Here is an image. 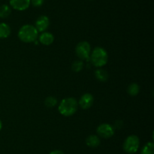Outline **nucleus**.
<instances>
[{
	"instance_id": "15",
	"label": "nucleus",
	"mask_w": 154,
	"mask_h": 154,
	"mask_svg": "<svg viewBox=\"0 0 154 154\" xmlns=\"http://www.w3.org/2000/svg\"><path fill=\"white\" fill-rule=\"evenodd\" d=\"M11 13V8L8 5H2L0 6V18H7Z\"/></svg>"
},
{
	"instance_id": "3",
	"label": "nucleus",
	"mask_w": 154,
	"mask_h": 154,
	"mask_svg": "<svg viewBox=\"0 0 154 154\" xmlns=\"http://www.w3.org/2000/svg\"><path fill=\"white\" fill-rule=\"evenodd\" d=\"M78 104L76 99L74 98H64L60 103L58 107V110L60 113L63 116H71L76 113L78 110Z\"/></svg>"
},
{
	"instance_id": "14",
	"label": "nucleus",
	"mask_w": 154,
	"mask_h": 154,
	"mask_svg": "<svg viewBox=\"0 0 154 154\" xmlns=\"http://www.w3.org/2000/svg\"><path fill=\"white\" fill-rule=\"evenodd\" d=\"M140 91V86L137 83L133 82L129 85L127 88V92L130 96L135 97L138 95Z\"/></svg>"
},
{
	"instance_id": "12",
	"label": "nucleus",
	"mask_w": 154,
	"mask_h": 154,
	"mask_svg": "<svg viewBox=\"0 0 154 154\" xmlns=\"http://www.w3.org/2000/svg\"><path fill=\"white\" fill-rule=\"evenodd\" d=\"M11 34V27L5 23H0V39L8 38Z\"/></svg>"
},
{
	"instance_id": "2",
	"label": "nucleus",
	"mask_w": 154,
	"mask_h": 154,
	"mask_svg": "<svg viewBox=\"0 0 154 154\" xmlns=\"http://www.w3.org/2000/svg\"><path fill=\"white\" fill-rule=\"evenodd\" d=\"M92 64L96 67H102L108 63V52L105 48L102 47H96L91 51L89 58Z\"/></svg>"
},
{
	"instance_id": "11",
	"label": "nucleus",
	"mask_w": 154,
	"mask_h": 154,
	"mask_svg": "<svg viewBox=\"0 0 154 154\" xmlns=\"http://www.w3.org/2000/svg\"><path fill=\"white\" fill-rule=\"evenodd\" d=\"M101 143L100 138L99 136L95 135V134H91L88 136L86 139V144L91 148H96L99 146Z\"/></svg>"
},
{
	"instance_id": "5",
	"label": "nucleus",
	"mask_w": 154,
	"mask_h": 154,
	"mask_svg": "<svg viewBox=\"0 0 154 154\" xmlns=\"http://www.w3.org/2000/svg\"><path fill=\"white\" fill-rule=\"evenodd\" d=\"M75 53L78 58L81 59V60L89 59L90 53H91V47H90V43L86 41L80 42L75 48Z\"/></svg>"
},
{
	"instance_id": "20",
	"label": "nucleus",
	"mask_w": 154,
	"mask_h": 154,
	"mask_svg": "<svg viewBox=\"0 0 154 154\" xmlns=\"http://www.w3.org/2000/svg\"><path fill=\"white\" fill-rule=\"evenodd\" d=\"M49 154H65L63 151L60 150V149H55V150H53L50 152Z\"/></svg>"
},
{
	"instance_id": "19",
	"label": "nucleus",
	"mask_w": 154,
	"mask_h": 154,
	"mask_svg": "<svg viewBox=\"0 0 154 154\" xmlns=\"http://www.w3.org/2000/svg\"><path fill=\"white\" fill-rule=\"evenodd\" d=\"M45 0H30V5L34 7H40L43 5Z\"/></svg>"
},
{
	"instance_id": "16",
	"label": "nucleus",
	"mask_w": 154,
	"mask_h": 154,
	"mask_svg": "<svg viewBox=\"0 0 154 154\" xmlns=\"http://www.w3.org/2000/svg\"><path fill=\"white\" fill-rule=\"evenodd\" d=\"M141 154H154V144L153 142H148L143 146Z\"/></svg>"
},
{
	"instance_id": "6",
	"label": "nucleus",
	"mask_w": 154,
	"mask_h": 154,
	"mask_svg": "<svg viewBox=\"0 0 154 154\" xmlns=\"http://www.w3.org/2000/svg\"><path fill=\"white\" fill-rule=\"evenodd\" d=\"M96 132L99 137L108 139L114 134V128L108 123H102L97 127Z\"/></svg>"
},
{
	"instance_id": "7",
	"label": "nucleus",
	"mask_w": 154,
	"mask_h": 154,
	"mask_svg": "<svg viewBox=\"0 0 154 154\" xmlns=\"http://www.w3.org/2000/svg\"><path fill=\"white\" fill-rule=\"evenodd\" d=\"M50 26V19L46 15H42L38 17L35 21V27L38 33H43L48 29Z\"/></svg>"
},
{
	"instance_id": "4",
	"label": "nucleus",
	"mask_w": 154,
	"mask_h": 154,
	"mask_svg": "<svg viewBox=\"0 0 154 154\" xmlns=\"http://www.w3.org/2000/svg\"><path fill=\"white\" fill-rule=\"evenodd\" d=\"M140 146V140L135 134L128 136L123 143V149L129 154H133L138 151Z\"/></svg>"
},
{
	"instance_id": "1",
	"label": "nucleus",
	"mask_w": 154,
	"mask_h": 154,
	"mask_svg": "<svg viewBox=\"0 0 154 154\" xmlns=\"http://www.w3.org/2000/svg\"><path fill=\"white\" fill-rule=\"evenodd\" d=\"M38 37V32L35 26L31 24H26L18 31V38L20 40L25 43H32L37 40Z\"/></svg>"
},
{
	"instance_id": "21",
	"label": "nucleus",
	"mask_w": 154,
	"mask_h": 154,
	"mask_svg": "<svg viewBox=\"0 0 154 154\" xmlns=\"http://www.w3.org/2000/svg\"><path fill=\"white\" fill-rule=\"evenodd\" d=\"M2 121L0 120V131L2 130Z\"/></svg>"
},
{
	"instance_id": "13",
	"label": "nucleus",
	"mask_w": 154,
	"mask_h": 154,
	"mask_svg": "<svg viewBox=\"0 0 154 154\" xmlns=\"http://www.w3.org/2000/svg\"><path fill=\"white\" fill-rule=\"evenodd\" d=\"M95 76L99 81L106 82L108 79V73L106 70L103 69H98L95 72Z\"/></svg>"
},
{
	"instance_id": "17",
	"label": "nucleus",
	"mask_w": 154,
	"mask_h": 154,
	"mask_svg": "<svg viewBox=\"0 0 154 154\" xmlns=\"http://www.w3.org/2000/svg\"><path fill=\"white\" fill-rule=\"evenodd\" d=\"M45 104L48 108H54V107L57 105V98L53 96H49L45 99Z\"/></svg>"
},
{
	"instance_id": "10",
	"label": "nucleus",
	"mask_w": 154,
	"mask_h": 154,
	"mask_svg": "<svg viewBox=\"0 0 154 154\" xmlns=\"http://www.w3.org/2000/svg\"><path fill=\"white\" fill-rule=\"evenodd\" d=\"M38 42L44 45H50L54 42V36L49 32H43L38 36Z\"/></svg>"
},
{
	"instance_id": "9",
	"label": "nucleus",
	"mask_w": 154,
	"mask_h": 154,
	"mask_svg": "<svg viewBox=\"0 0 154 154\" xmlns=\"http://www.w3.org/2000/svg\"><path fill=\"white\" fill-rule=\"evenodd\" d=\"M10 6L17 11H25L29 7L30 0H9Z\"/></svg>"
},
{
	"instance_id": "18",
	"label": "nucleus",
	"mask_w": 154,
	"mask_h": 154,
	"mask_svg": "<svg viewBox=\"0 0 154 154\" xmlns=\"http://www.w3.org/2000/svg\"><path fill=\"white\" fill-rule=\"evenodd\" d=\"M84 63L83 62V60H75V61L73 62L72 65V69L74 72H78L80 71H81L84 68Z\"/></svg>"
},
{
	"instance_id": "8",
	"label": "nucleus",
	"mask_w": 154,
	"mask_h": 154,
	"mask_svg": "<svg viewBox=\"0 0 154 154\" xmlns=\"http://www.w3.org/2000/svg\"><path fill=\"white\" fill-rule=\"evenodd\" d=\"M93 103H94V97L93 96V95L90 93H85L81 97L78 104L83 110H87L93 106Z\"/></svg>"
}]
</instances>
